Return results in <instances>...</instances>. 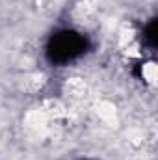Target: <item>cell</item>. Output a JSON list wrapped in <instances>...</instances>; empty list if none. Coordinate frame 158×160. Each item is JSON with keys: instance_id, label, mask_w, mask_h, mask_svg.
<instances>
[{"instance_id": "obj_1", "label": "cell", "mask_w": 158, "mask_h": 160, "mask_svg": "<svg viewBox=\"0 0 158 160\" xmlns=\"http://www.w3.org/2000/svg\"><path fill=\"white\" fill-rule=\"evenodd\" d=\"M87 52V38L77 28H58L45 43V58L52 67H69Z\"/></svg>"}]
</instances>
